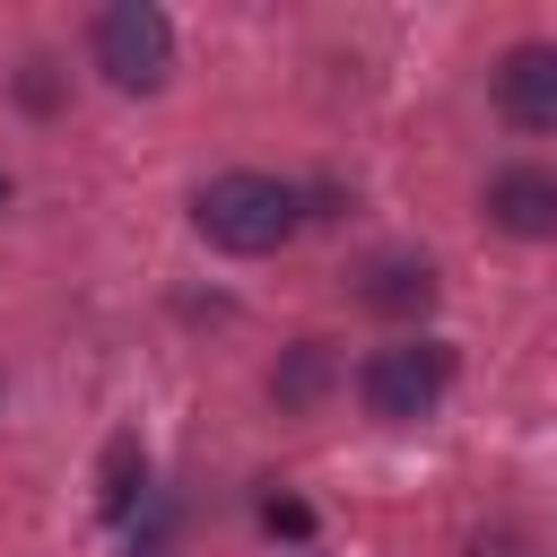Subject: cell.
I'll return each instance as SVG.
<instances>
[{
	"label": "cell",
	"instance_id": "cell-10",
	"mask_svg": "<svg viewBox=\"0 0 557 557\" xmlns=\"http://www.w3.org/2000/svg\"><path fill=\"white\" fill-rule=\"evenodd\" d=\"M261 522L287 531V540H305V531H313V505H296V496H261Z\"/></svg>",
	"mask_w": 557,
	"mask_h": 557
},
{
	"label": "cell",
	"instance_id": "cell-6",
	"mask_svg": "<svg viewBox=\"0 0 557 557\" xmlns=\"http://www.w3.org/2000/svg\"><path fill=\"white\" fill-rule=\"evenodd\" d=\"M357 305H366V313H392V322H418V313L435 305V270H426V261H374V270L357 278Z\"/></svg>",
	"mask_w": 557,
	"mask_h": 557
},
{
	"label": "cell",
	"instance_id": "cell-11",
	"mask_svg": "<svg viewBox=\"0 0 557 557\" xmlns=\"http://www.w3.org/2000/svg\"><path fill=\"white\" fill-rule=\"evenodd\" d=\"M0 209H9V174H0Z\"/></svg>",
	"mask_w": 557,
	"mask_h": 557
},
{
	"label": "cell",
	"instance_id": "cell-4",
	"mask_svg": "<svg viewBox=\"0 0 557 557\" xmlns=\"http://www.w3.org/2000/svg\"><path fill=\"white\" fill-rule=\"evenodd\" d=\"M487 226L522 244H557V174L548 165H505L487 174Z\"/></svg>",
	"mask_w": 557,
	"mask_h": 557
},
{
	"label": "cell",
	"instance_id": "cell-1",
	"mask_svg": "<svg viewBox=\"0 0 557 557\" xmlns=\"http://www.w3.org/2000/svg\"><path fill=\"white\" fill-rule=\"evenodd\" d=\"M191 226H200V244L261 261V252H278V244L305 226V191L278 183V174L235 165V174H209V183L191 191Z\"/></svg>",
	"mask_w": 557,
	"mask_h": 557
},
{
	"label": "cell",
	"instance_id": "cell-5",
	"mask_svg": "<svg viewBox=\"0 0 557 557\" xmlns=\"http://www.w3.org/2000/svg\"><path fill=\"white\" fill-rule=\"evenodd\" d=\"M496 113L513 131H557V44H513L496 61Z\"/></svg>",
	"mask_w": 557,
	"mask_h": 557
},
{
	"label": "cell",
	"instance_id": "cell-8",
	"mask_svg": "<svg viewBox=\"0 0 557 557\" xmlns=\"http://www.w3.org/2000/svg\"><path fill=\"white\" fill-rule=\"evenodd\" d=\"M331 366H339V357H331V339H296V348H287V366L270 374L278 409H313V400H322V383H331Z\"/></svg>",
	"mask_w": 557,
	"mask_h": 557
},
{
	"label": "cell",
	"instance_id": "cell-3",
	"mask_svg": "<svg viewBox=\"0 0 557 557\" xmlns=\"http://www.w3.org/2000/svg\"><path fill=\"white\" fill-rule=\"evenodd\" d=\"M96 70L122 87V96H157L165 87V70H174V17L157 9V0H113V9H96Z\"/></svg>",
	"mask_w": 557,
	"mask_h": 557
},
{
	"label": "cell",
	"instance_id": "cell-2",
	"mask_svg": "<svg viewBox=\"0 0 557 557\" xmlns=\"http://www.w3.org/2000/svg\"><path fill=\"white\" fill-rule=\"evenodd\" d=\"M444 392H453V339H426V331H400V339H383V348L357 366V400H366V418H383V426L435 418Z\"/></svg>",
	"mask_w": 557,
	"mask_h": 557
},
{
	"label": "cell",
	"instance_id": "cell-7",
	"mask_svg": "<svg viewBox=\"0 0 557 557\" xmlns=\"http://www.w3.org/2000/svg\"><path fill=\"white\" fill-rule=\"evenodd\" d=\"M139 496H148V453H139V435H113L104 444V470H96V513L104 522H131Z\"/></svg>",
	"mask_w": 557,
	"mask_h": 557
},
{
	"label": "cell",
	"instance_id": "cell-9",
	"mask_svg": "<svg viewBox=\"0 0 557 557\" xmlns=\"http://www.w3.org/2000/svg\"><path fill=\"white\" fill-rule=\"evenodd\" d=\"M17 96H26L35 113H52V104H61V61H26V70H17Z\"/></svg>",
	"mask_w": 557,
	"mask_h": 557
}]
</instances>
